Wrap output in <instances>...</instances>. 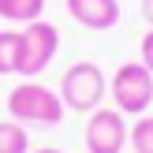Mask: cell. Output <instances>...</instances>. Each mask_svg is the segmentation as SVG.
Listing matches in <instances>:
<instances>
[{
    "label": "cell",
    "instance_id": "obj_1",
    "mask_svg": "<svg viewBox=\"0 0 153 153\" xmlns=\"http://www.w3.org/2000/svg\"><path fill=\"white\" fill-rule=\"evenodd\" d=\"M7 112H11V120L22 123V127H56L67 108H64V101H60L56 90L26 79V82H19V86L7 94Z\"/></svg>",
    "mask_w": 153,
    "mask_h": 153
},
{
    "label": "cell",
    "instance_id": "obj_2",
    "mask_svg": "<svg viewBox=\"0 0 153 153\" xmlns=\"http://www.w3.org/2000/svg\"><path fill=\"white\" fill-rule=\"evenodd\" d=\"M56 94H60V101H64V108L94 112V108H101L105 94H108V79H105V71L94 64V60H79V64H71L64 71Z\"/></svg>",
    "mask_w": 153,
    "mask_h": 153
},
{
    "label": "cell",
    "instance_id": "obj_3",
    "mask_svg": "<svg viewBox=\"0 0 153 153\" xmlns=\"http://www.w3.org/2000/svg\"><path fill=\"white\" fill-rule=\"evenodd\" d=\"M108 94L123 116H146V108L153 105V75L146 71L142 60L120 64L116 75L108 79Z\"/></svg>",
    "mask_w": 153,
    "mask_h": 153
},
{
    "label": "cell",
    "instance_id": "obj_4",
    "mask_svg": "<svg viewBox=\"0 0 153 153\" xmlns=\"http://www.w3.org/2000/svg\"><path fill=\"white\" fill-rule=\"evenodd\" d=\"M56 49H60V30L52 22H45V19L26 22L19 30V67H15V75H22V79L41 75L56 60Z\"/></svg>",
    "mask_w": 153,
    "mask_h": 153
},
{
    "label": "cell",
    "instance_id": "obj_5",
    "mask_svg": "<svg viewBox=\"0 0 153 153\" xmlns=\"http://www.w3.org/2000/svg\"><path fill=\"white\" fill-rule=\"evenodd\" d=\"M127 131L131 127L120 108H94L86 120V153H123Z\"/></svg>",
    "mask_w": 153,
    "mask_h": 153
},
{
    "label": "cell",
    "instance_id": "obj_6",
    "mask_svg": "<svg viewBox=\"0 0 153 153\" xmlns=\"http://www.w3.org/2000/svg\"><path fill=\"white\" fill-rule=\"evenodd\" d=\"M67 11L86 30H112L120 22V4L116 0H67Z\"/></svg>",
    "mask_w": 153,
    "mask_h": 153
},
{
    "label": "cell",
    "instance_id": "obj_7",
    "mask_svg": "<svg viewBox=\"0 0 153 153\" xmlns=\"http://www.w3.org/2000/svg\"><path fill=\"white\" fill-rule=\"evenodd\" d=\"M45 11V0H0V19L7 22H37Z\"/></svg>",
    "mask_w": 153,
    "mask_h": 153
},
{
    "label": "cell",
    "instance_id": "obj_8",
    "mask_svg": "<svg viewBox=\"0 0 153 153\" xmlns=\"http://www.w3.org/2000/svg\"><path fill=\"white\" fill-rule=\"evenodd\" d=\"M0 153H30V131L15 120H0Z\"/></svg>",
    "mask_w": 153,
    "mask_h": 153
},
{
    "label": "cell",
    "instance_id": "obj_9",
    "mask_svg": "<svg viewBox=\"0 0 153 153\" xmlns=\"http://www.w3.org/2000/svg\"><path fill=\"white\" fill-rule=\"evenodd\" d=\"M19 67V30H0V75H15Z\"/></svg>",
    "mask_w": 153,
    "mask_h": 153
},
{
    "label": "cell",
    "instance_id": "obj_10",
    "mask_svg": "<svg viewBox=\"0 0 153 153\" xmlns=\"http://www.w3.org/2000/svg\"><path fill=\"white\" fill-rule=\"evenodd\" d=\"M127 142H131L134 153H153V116L134 120V127L127 131Z\"/></svg>",
    "mask_w": 153,
    "mask_h": 153
},
{
    "label": "cell",
    "instance_id": "obj_11",
    "mask_svg": "<svg viewBox=\"0 0 153 153\" xmlns=\"http://www.w3.org/2000/svg\"><path fill=\"white\" fill-rule=\"evenodd\" d=\"M142 64H146V71L153 75V26L142 34Z\"/></svg>",
    "mask_w": 153,
    "mask_h": 153
},
{
    "label": "cell",
    "instance_id": "obj_12",
    "mask_svg": "<svg viewBox=\"0 0 153 153\" xmlns=\"http://www.w3.org/2000/svg\"><path fill=\"white\" fill-rule=\"evenodd\" d=\"M142 19L153 26V0H142Z\"/></svg>",
    "mask_w": 153,
    "mask_h": 153
},
{
    "label": "cell",
    "instance_id": "obj_13",
    "mask_svg": "<svg viewBox=\"0 0 153 153\" xmlns=\"http://www.w3.org/2000/svg\"><path fill=\"white\" fill-rule=\"evenodd\" d=\"M30 153H64V149H56V146H41V149H30Z\"/></svg>",
    "mask_w": 153,
    "mask_h": 153
}]
</instances>
